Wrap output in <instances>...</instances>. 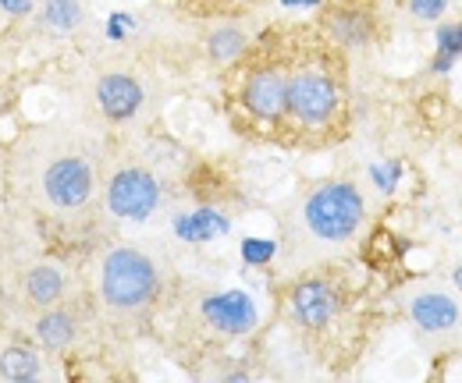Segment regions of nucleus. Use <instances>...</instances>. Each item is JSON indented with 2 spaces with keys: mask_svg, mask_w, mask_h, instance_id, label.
Masks as SVG:
<instances>
[{
  "mask_svg": "<svg viewBox=\"0 0 462 383\" xmlns=\"http://www.w3.org/2000/svg\"><path fill=\"white\" fill-rule=\"evenodd\" d=\"M352 132V86H348V54L335 47L313 22L291 25L289 93H285V124L282 150H335Z\"/></svg>",
  "mask_w": 462,
  "mask_h": 383,
  "instance_id": "f257e3e1",
  "label": "nucleus"
},
{
  "mask_svg": "<svg viewBox=\"0 0 462 383\" xmlns=\"http://www.w3.org/2000/svg\"><path fill=\"white\" fill-rule=\"evenodd\" d=\"M107 139L75 124H47L22 139L14 153V185L22 199L58 220H75L100 203Z\"/></svg>",
  "mask_w": 462,
  "mask_h": 383,
  "instance_id": "f03ea898",
  "label": "nucleus"
},
{
  "mask_svg": "<svg viewBox=\"0 0 462 383\" xmlns=\"http://www.w3.org/2000/svg\"><path fill=\"white\" fill-rule=\"evenodd\" d=\"M370 199L352 178H324L306 185L282 214L278 256L285 270H306L352 252L370 227Z\"/></svg>",
  "mask_w": 462,
  "mask_h": 383,
  "instance_id": "7ed1b4c3",
  "label": "nucleus"
},
{
  "mask_svg": "<svg viewBox=\"0 0 462 383\" xmlns=\"http://www.w3.org/2000/svg\"><path fill=\"white\" fill-rule=\"evenodd\" d=\"M291 25H271L253 43L221 68V104L231 132L249 142L278 146L285 124V93H289Z\"/></svg>",
  "mask_w": 462,
  "mask_h": 383,
  "instance_id": "20e7f679",
  "label": "nucleus"
},
{
  "mask_svg": "<svg viewBox=\"0 0 462 383\" xmlns=\"http://www.w3.org/2000/svg\"><path fill=\"white\" fill-rule=\"evenodd\" d=\"M285 327L320 359H338L363 333V295L342 260L285 277L278 291Z\"/></svg>",
  "mask_w": 462,
  "mask_h": 383,
  "instance_id": "39448f33",
  "label": "nucleus"
},
{
  "mask_svg": "<svg viewBox=\"0 0 462 383\" xmlns=\"http://www.w3.org/2000/svg\"><path fill=\"white\" fill-rule=\"evenodd\" d=\"M168 295V263L139 242L107 245L97 260V309L115 327H135Z\"/></svg>",
  "mask_w": 462,
  "mask_h": 383,
  "instance_id": "423d86ee",
  "label": "nucleus"
},
{
  "mask_svg": "<svg viewBox=\"0 0 462 383\" xmlns=\"http://www.w3.org/2000/svg\"><path fill=\"white\" fill-rule=\"evenodd\" d=\"M168 203V174L146 146H107L100 206L117 223H146Z\"/></svg>",
  "mask_w": 462,
  "mask_h": 383,
  "instance_id": "0eeeda50",
  "label": "nucleus"
},
{
  "mask_svg": "<svg viewBox=\"0 0 462 383\" xmlns=\"http://www.w3.org/2000/svg\"><path fill=\"white\" fill-rule=\"evenodd\" d=\"M89 107L104 132H132L153 110V86L132 64H104L89 78Z\"/></svg>",
  "mask_w": 462,
  "mask_h": 383,
  "instance_id": "6e6552de",
  "label": "nucleus"
},
{
  "mask_svg": "<svg viewBox=\"0 0 462 383\" xmlns=\"http://www.w3.org/2000/svg\"><path fill=\"white\" fill-rule=\"evenodd\" d=\"M405 320L412 333L434 351H462V291L448 284H416L405 295Z\"/></svg>",
  "mask_w": 462,
  "mask_h": 383,
  "instance_id": "1a4fd4ad",
  "label": "nucleus"
},
{
  "mask_svg": "<svg viewBox=\"0 0 462 383\" xmlns=\"http://www.w3.org/2000/svg\"><path fill=\"white\" fill-rule=\"evenodd\" d=\"M313 25L346 54L370 50L388 36V7L384 0H324L317 7Z\"/></svg>",
  "mask_w": 462,
  "mask_h": 383,
  "instance_id": "9d476101",
  "label": "nucleus"
},
{
  "mask_svg": "<svg viewBox=\"0 0 462 383\" xmlns=\"http://www.w3.org/2000/svg\"><path fill=\"white\" fill-rule=\"evenodd\" d=\"M196 320L210 337L238 341V337H249L253 330L260 327V309H256L253 295H245L238 287L203 291L196 298Z\"/></svg>",
  "mask_w": 462,
  "mask_h": 383,
  "instance_id": "9b49d317",
  "label": "nucleus"
},
{
  "mask_svg": "<svg viewBox=\"0 0 462 383\" xmlns=\"http://www.w3.org/2000/svg\"><path fill=\"white\" fill-rule=\"evenodd\" d=\"M86 333V313L75 305V302H58L51 309H40L36 320H32V337L43 351L60 355V351H71Z\"/></svg>",
  "mask_w": 462,
  "mask_h": 383,
  "instance_id": "f8f14e48",
  "label": "nucleus"
},
{
  "mask_svg": "<svg viewBox=\"0 0 462 383\" xmlns=\"http://www.w3.org/2000/svg\"><path fill=\"white\" fill-rule=\"evenodd\" d=\"M18 291H22V302L32 313H40V309H51L68 298V277L58 263H32L22 270Z\"/></svg>",
  "mask_w": 462,
  "mask_h": 383,
  "instance_id": "ddd939ff",
  "label": "nucleus"
},
{
  "mask_svg": "<svg viewBox=\"0 0 462 383\" xmlns=\"http://www.w3.org/2000/svg\"><path fill=\"white\" fill-rule=\"evenodd\" d=\"M253 43V32L242 25V18H217L207 22L203 32V54L214 68H228L235 57H242V50Z\"/></svg>",
  "mask_w": 462,
  "mask_h": 383,
  "instance_id": "4468645a",
  "label": "nucleus"
},
{
  "mask_svg": "<svg viewBox=\"0 0 462 383\" xmlns=\"http://www.w3.org/2000/svg\"><path fill=\"white\" fill-rule=\"evenodd\" d=\"M82 22H86L82 0H40L36 7V25L47 36H71L82 29Z\"/></svg>",
  "mask_w": 462,
  "mask_h": 383,
  "instance_id": "2eb2a0df",
  "label": "nucleus"
},
{
  "mask_svg": "<svg viewBox=\"0 0 462 383\" xmlns=\"http://www.w3.org/2000/svg\"><path fill=\"white\" fill-rule=\"evenodd\" d=\"M43 377V355L29 344H7L0 348V380L32 383Z\"/></svg>",
  "mask_w": 462,
  "mask_h": 383,
  "instance_id": "dca6fc26",
  "label": "nucleus"
},
{
  "mask_svg": "<svg viewBox=\"0 0 462 383\" xmlns=\"http://www.w3.org/2000/svg\"><path fill=\"white\" fill-rule=\"evenodd\" d=\"M267 0H181V11L199 22H217V18H249Z\"/></svg>",
  "mask_w": 462,
  "mask_h": 383,
  "instance_id": "f3484780",
  "label": "nucleus"
},
{
  "mask_svg": "<svg viewBox=\"0 0 462 383\" xmlns=\"http://www.w3.org/2000/svg\"><path fill=\"white\" fill-rule=\"evenodd\" d=\"M445 7H448V0H409V14L416 22H434L445 14Z\"/></svg>",
  "mask_w": 462,
  "mask_h": 383,
  "instance_id": "a211bd4d",
  "label": "nucleus"
},
{
  "mask_svg": "<svg viewBox=\"0 0 462 383\" xmlns=\"http://www.w3.org/2000/svg\"><path fill=\"white\" fill-rule=\"evenodd\" d=\"M242 252H245V260H253V263H267L278 249H274V245H260V238H249Z\"/></svg>",
  "mask_w": 462,
  "mask_h": 383,
  "instance_id": "6ab92c4d",
  "label": "nucleus"
},
{
  "mask_svg": "<svg viewBox=\"0 0 462 383\" xmlns=\"http://www.w3.org/2000/svg\"><path fill=\"white\" fill-rule=\"evenodd\" d=\"M456 284H459V291H462V267L456 270Z\"/></svg>",
  "mask_w": 462,
  "mask_h": 383,
  "instance_id": "aec40b11",
  "label": "nucleus"
},
{
  "mask_svg": "<svg viewBox=\"0 0 462 383\" xmlns=\"http://www.w3.org/2000/svg\"><path fill=\"white\" fill-rule=\"evenodd\" d=\"M0 100H4V96H0Z\"/></svg>",
  "mask_w": 462,
  "mask_h": 383,
  "instance_id": "412c9836",
  "label": "nucleus"
}]
</instances>
